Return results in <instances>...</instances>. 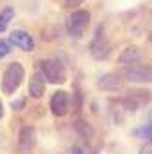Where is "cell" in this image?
<instances>
[{"instance_id":"11","label":"cell","mask_w":152,"mask_h":154,"mask_svg":"<svg viewBox=\"0 0 152 154\" xmlns=\"http://www.w3.org/2000/svg\"><path fill=\"white\" fill-rule=\"evenodd\" d=\"M45 76L42 71L35 72L31 76V80H29V96L31 98H42L44 93H45Z\"/></svg>"},{"instance_id":"5","label":"cell","mask_w":152,"mask_h":154,"mask_svg":"<svg viewBox=\"0 0 152 154\" xmlns=\"http://www.w3.org/2000/svg\"><path fill=\"white\" fill-rule=\"evenodd\" d=\"M89 22H91L89 11H85V9H76V11H72L69 15V18H67V31H69V35L80 38L85 33V29L89 27Z\"/></svg>"},{"instance_id":"7","label":"cell","mask_w":152,"mask_h":154,"mask_svg":"<svg viewBox=\"0 0 152 154\" xmlns=\"http://www.w3.org/2000/svg\"><path fill=\"white\" fill-rule=\"evenodd\" d=\"M96 87L107 93H116L123 87V76L120 72H107L100 76V80L96 82Z\"/></svg>"},{"instance_id":"9","label":"cell","mask_w":152,"mask_h":154,"mask_svg":"<svg viewBox=\"0 0 152 154\" xmlns=\"http://www.w3.org/2000/svg\"><path fill=\"white\" fill-rule=\"evenodd\" d=\"M51 112L58 118L65 116L69 112V96L65 91H58L51 98Z\"/></svg>"},{"instance_id":"17","label":"cell","mask_w":152,"mask_h":154,"mask_svg":"<svg viewBox=\"0 0 152 154\" xmlns=\"http://www.w3.org/2000/svg\"><path fill=\"white\" fill-rule=\"evenodd\" d=\"M139 154H152V140H147V141L141 145Z\"/></svg>"},{"instance_id":"15","label":"cell","mask_w":152,"mask_h":154,"mask_svg":"<svg viewBox=\"0 0 152 154\" xmlns=\"http://www.w3.org/2000/svg\"><path fill=\"white\" fill-rule=\"evenodd\" d=\"M134 134H136L138 138H147V140H152V122H148V123L141 125L139 129H136V131H134Z\"/></svg>"},{"instance_id":"6","label":"cell","mask_w":152,"mask_h":154,"mask_svg":"<svg viewBox=\"0 0 152 154\" xmlns=\"http://www.w3.org/2000/svg\"><path fill=\"white\" fill-rule=\"evenodd\" d=\"M89 53H91V56H93L94 60H98V62L107 60L109 54H111V42H109V38L105 36V31H103L102 26L96 29V35H94V38H93V42H91V45H89Z\"/></svg>"},{"instance_id":"3","label":"cell","mask_w":152,"mask_h":154,"mask_svg":"<svg viewBox=\"0 0 152 154\" xmlns=\"http://www.w3.org/2000/svg\"><path fill=\"white\" fill-rule=\"evenodd\" d=\"M24 76H26V71H24L20 62L9 63V67L6 69V72L2 76V91H4V94H13L15 91H18V87L24 82Z\"/></svg>"},{"instance_id":"2","label":"cell","mask_w":152,"mask_h":154,"mask_svg":"<svg viewBox=\"0 0 152 154\" xmlns=\"http://www.w3.org/2000/svg\"><path fill=\"white\" fill-rule=\"evenodd\" d=\"M152 102V91L148 89H130L121 100H118V105H121L127 112H134Z\"/></svg>"},{"instance_id":"13","label":"cell","mask_w":152,"mask_h":154,"mask_svg":"<svg viewBox=\"0 0 152 154\" xmlns=\"http://www.w3.org/2000/svg\"><path fill=\"white\" fill-rule=\"evenodd\" d=\"M72 127H74V131L78 132L82 138H85V140H91V138H93V127H91L87 122H84V120H76V122L72 123Z\"/></svg>"},{"instance_id":"19","label":"cell","mask_w":152,"mask_h":154,"mask_svg":"<svg viewBox=\"0 0 152 154\" xmlns=\"http://www.w3.org/2000/svg\"><path fill=\"white\" fill-rule=\"evenodd\" d=\"M2 109H4V107H2V102H0V118H2V112H4Z\"/></svg>"},{"instance_id":"4","label":"cell","mask_w":152,"mask_h":154,"mask_svg":"<svg viewBox=\"0 0 152 154\" xmlns=\"http://www.w3.org/2000/svg\"><path fill=\"white\" fill-rule=\"evenodd\" d=\"M40 69L45 76V80L51 84H63L67 80V71L63 67V63L56 58H47L40 62Z\"/></svg>"},{"instance_id":"8","label":"cell","mask_w":152,"mask_h":154,"mask_svg":"<svg viewBox=\"0 0 152 154\" xmlns=\"http://www.w3.org/2000/svg\"><path fill=\"white\" fill-rule=\"evenodd\" d=\"M35 143H36V132H35V129L29 127V125L22 127L20 136H18V154H31Z\"/></svg>"},{"instance_id":"20","label":"cell","mask_w":152,"mask_h":154,"mask_svg":"<svg viewBox=\"0 0 152 154\" xmlns=\"http://www.w3.org/2000/svg\"><path fill=\"white\" fill-rule=\"evenodd\" d=\"M148 38H150V44H152V31H150V36H148Z\"/></svg>"},{"instance_id":"10","label":"cell","mask_w":152,"mask_h":154,"mask_svg":"<svg viewBox=\"0 0 152 154\" xmlns=\"http://www.w3.org/2000/svg\"><path fill=\"white\" fill-rule=\"evenodd\" d=\"M9 42L15 45V47H20L22 51H33L35 49V40L29 33L22 31V29H15L11 35H9Z\"/></svg>"},{"instance_id":"18","label":"cell","mask_w":152,"mask_h":154,"mask_svg":"<svg viewBox=\"0 0 152 154\" xmlns=\"http://www.w3.org/2000/svg\"><path fill=\"white\" fill-rule=\"evenodd\" d=\"M71 154H84V150H82L80 147H72V150H71Z\"/></svg>"},{"instance_id":"1","label":"cell","mask_w":152,"mask_h":154,"mask_svg":"<svg viewBox=\"0 0 152 154\" xmlns=\"http://www.w3.org/2000/svg\"><path fill=\"white\" fill-rule=\"evenodd\" d=\"M125 80L134 84H150L152 82V63H129L121 71H118Z\"/></svg>"},{"instance_id":"12","label":"cell","mask_w":152,"mask_h":154,"mask_svg":"<svg viewBox=\"0 0 152 154\" xmlns=\"http://www.w3.org/2000/svg\"><path fill=\"white\" fill-rule=\"evenodd\" d=\"M118 60H120V63H125V65L134 63V62H139V60H141V51H139L136 45L125 47V49L121 51V54H120Z\"/></svg>"},{"instance_id":"14","label":"cell","mask_w":152,"mask_h":154,"mask_svg":"<svg viewBox=\"0 0 152 154\" xmlns=\"http://www.w3.org/2000/svg\"><path fill=\"white\" fill-rule=\"evenodd\" d=\"M13 17H15V9L9 8V6L0 11V31H4V29L9 26V22L13 20Z\"/></svg>"},{"instance_id":"16","label":"cell","mask_w":152,"mask_h":154,"mask_svg":"<svg viewBox=\"0 0 152 154\" xmlns=\"http://www.w3.org/2000/svg\"><path fill=\"white\" fill-rule=\"evenodd\" d=\"M9 53H11V45L8 42H0V60L6 58Z\"/></svg>"}]
</instances>
